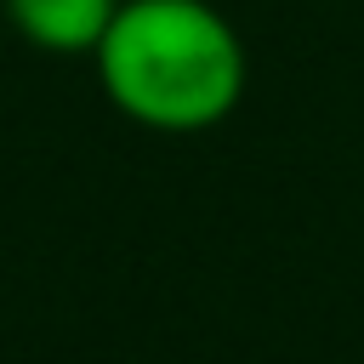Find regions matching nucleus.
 Segmentation results:
<instances>
[{
	"instance_id": "1",
	"label": "nucleus",
	"mask_w": 364,
	"mask_h": 364,
	"mask_svg": "<svg viewBox=\"0 0 364 364\" xmlns=\"http://www.w3.org/2000/svg\"><path fill=\"white\" fill-rule=\"evenodd\" d=\"M91 63L102 97L165 136L222 125L250 80L245 40L210 0H119Z\"/></svg>"
},
{
	"instance_id": "2",
	"label": "nucleus",
	"mask_w": 364,
	"mask_h": 364,
	"mask_svg": "<svg viewBox=\"0 0 364 364\" xmlns=\"http://www.w3.org/2000/svg\"><path fill=\"white\" fill-rule=\"evenodd\" d=\"M119 0H6L11 28L51 57H91Z\"/></svg>"
}]
</instances>
